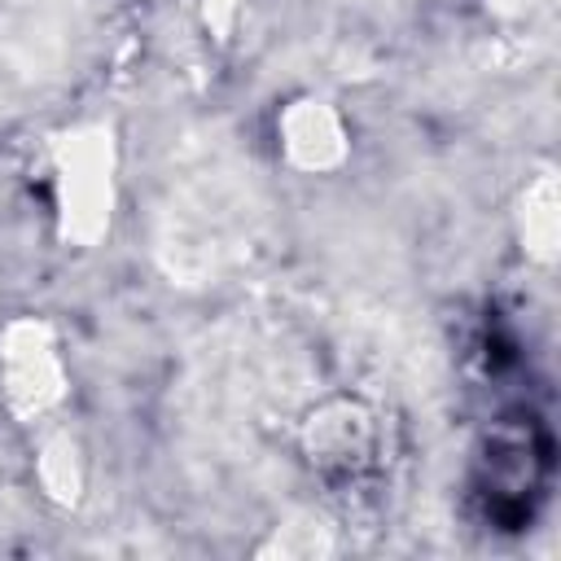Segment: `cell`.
<instances>
[{"mask_svg": "<svg viewBox=\"0 0 561 561\" xmlns=\"http://www.w3.org/2000/svg\"><path fill=\"white\" fill-rule=\"evenodd\" d=\"M302 451L316 478L333 486H359L364 478L381 473V456H386L381 416L351 394L324 399L302 421Z\"/></svg>", "mask_w": 561, "mask_h": 561, "instance_id": "cell-1", "label": "cell"}, {"mask_svg": "<svg viewBox=\"0 0 561 561\" xmlns=\"http://www.w3.org/2000/svg\"><path fill=\"white\" fill-rule=\"evenodd\" d=\"M0 394L13 416L44 421L66 399V364L48 324L13 320L0 333Z\"/></svg>", "mask_w": 561, "mask_h": 561, "instance_id": "cell-2", "label": "cell"}, {"mask_svg": "<svg viewBox=\"0 0 561 561\" xmlns=\"http://www.w3.org/2000/svg\"><path fill=\"white\" fill-rule=\"evenodd\" d=\"M280 131H285V149L298 167H333L337 153H342V127H337L333 110L320 105V101L294 105L285 114Z\"/></svg>", "mask_w": 561, "mask_h": 561, "instance_id": "cell-3", "label": "cell"}]
</instances>
